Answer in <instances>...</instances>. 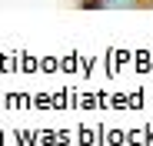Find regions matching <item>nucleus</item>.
I'll return each mask as SVG.
<instances>
[{
	"mask_svg": "<svg viewBox=\"0 0 153 146\" xmlns=\"http://www.w3.org/2000/svg\"><path fill=\"white\" fill-rule=\"evenodd\" d=\"M153 0H80V10H146Z\"/></svg>",
	"mask_w": 153,
	"mask_h": 146,
	"instance_id": "obj_1",
	"label": "nucleus"
}]
</instances>
